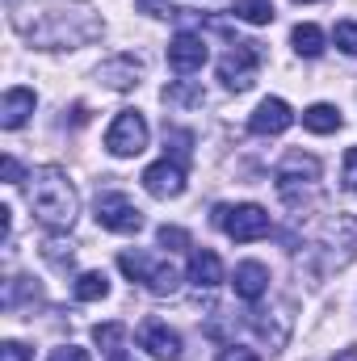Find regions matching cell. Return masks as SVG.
Instances as JSON below:
<instances>
[{
  "label": "cell",
  "instance_id": "obj_26",
  "mask_svg": "<svg viewBox=\"0 0 357 361\" xmlns=\"http://www.w3.org/2000/svg\"><path fill=\"white\" fill-rule=\"evenodd\" d=\"M341 185H345L349 193H357V147H349V152H345V169H341Z\"/></svg>",
  "mask_w": 357,
  "mask_h": 361
},
{
  "label": "cell",
  "instance_id": "obj_13",
  "mask_svg": "<svg viewBox=\"0 0 357 361\" xmlns=\"http://www.w3.org/2000/svg\"><path fill=\"white\" fill-rule=\"evenodd\" d=\"M290 122H294V109H290L282 97H265V101L253 109L248 130H253V135H282Z\"/></svg>",
  "mask_w": 357,
  "mask_h": 361
},
{
  "label": "cell",
  "instance_id": "obj_29",
  "mask_svg": "<svg viewBox=\"0 0 357 361\" xmlns=\"http://www.w3.org/2000/svg\"><path fill=\"white\" fill-rule=\"evenodd\" d=\"M0 361H30V349L21 341H4L0 345Z\"/></svg>",
  "mask_w": 357,
  "mask_h": 361
},
{
  "label": "cell",
  "instance_id": "obj_32",
  "mask_svg": "<svg viewBox=\"0 0 357 361\" xmlns=\"http://www.w3.org/2000/svg\"><path fill=\"white\" fill-rule=\"evenodd\" d=\"M332 361H357V345H349V349H341V353H337Z\"/></svg>",
  "mask_w": 357,
  "mask_h": 361
},
{
  "label": "cell",
  "instance_id": "obj_28",
  "mask_svg": "<svg viewBox=\"0 0 357 361\" xmlns=\"http://www.w3.org/2000/svg\"><path fill=\"white\" fill-rule=\"evenodd\" d=\"M0 173H4V180H8V185H25V169H21L13 156H4V160H0Z\"/></svg>",
  "mask_w": 357,
  "mask_h": 361
},
{
  "label": "cell",
  "instance_id": "obj_8",
  "mask_svg": "<svg viewBox=\"0 0 357 361\" xmlns=\"http://www.w3.org/2000/svg\"><path fill=\"white\" fill-rule=\"evenodd\" d=\"M147 135H152L147 130V118L139 109H122L109 122V130H105V152L118 156V160H131V156H139L147 147Z\"/></svg>",
  "mask_w": 357,
  "mask_h": 361
},
{
  "label": "cell",
  "instance_id": "obj_19",
  "mask_svg": "<svg viewBox=\"0 0 357 361\" xmlns=\"http://www.w3.org/2000/svg\"><path fill=\"white\" fill-rule=\"evenodd\" d=\"M290 47H294V55H303V59H320V55H324V30L311 25V21H303V25H294Z\"/></svg>",
  "mask_w": 357,
  "mask_h": 361
},
{
  "label": "cell",
  "instance_id": "obj_5",
  "mask_svg": "<svg viewBox=\"0 0 357 361\" xmlns=\"http://www.w3.org/2000/svg\"><path fill=\"white\" fill-rule=\"evenodd\" d=\"M118 269L126 273L131 281H139L147 294H156V298L177 294V286H181V273L173 269V261H156L147 252H122L118 257Z\"/></svg>",
  "mask_w": 357,
  "mask_h": 361
},
{
  "label": "cell",
  "instance_id": "obj_2",
  "mask_svg": "<svg viewBox=\"0 0 357 361\" xmlns=\"http://www.w3.org/2000/svg\"><path fill=\"white\" fill-rule=\"evenodd\" d=\"M34 47H42V51H76L80 42H89L101 34V25H97V17H92L85 4H63V8H42L38 17H34V25H17Z\"/></svg>",
  "mask_w": 357,
  "mask_h": 361
},
{
  "label": "cell",
  "instance_id": "obj_4",
  "mask_svg": "<svg viewBox=\"0 0 357 361\" xmlns=\"http://www.w3.org/2000/svg\"><path fill=\"white\" fill-rule=\"evenodd\" d=\"M273 180H277L282 202L298 210V206L315 193V180H320V160H315V156H303V152H290V156L277 164Z\"/></svg>",
  "mask_w": 357,
  "mask_h": 361
},
{
  "label": "cell",
  "instance_id": "obj_25",
  "mask_svg": "<svg viewBox=\"0 0 357 361\" xmlns=\"http://www.w3.org/2000/svg\"><path fill=\"white\" fill-rule=\"evenodd\" d=\"M160 248H169V252H181V248H189V231H181V227H160Z\"/></svg>",
  "mask_w": 357,
  "mask_h": 361
},
{
  "label": "cell",
  "instance_id": "obj_12",
  "mask_svg": "<svg viewBox=\"0 0 357 361\" xmlns=\"http://www.w3.org/2000/svg\"><path fill=\"white\" fill-rule=\"evenodd\" d=\"M139 349H147L156 361H177L181 357V336L169 328V324L147 319V324L139 328Z\"/></svg>",
  "mask_w": 357,
  "mask_h": 361
},
{
  "label": "cell",
  "instance_id": "obj_18",
  "mask_svg": "<svg viewBox=\"0 0 357 361\" xmlns=\"http://www.w3.org/2000/svg\"><path fill=\"white\" fill-rule=\"evenodd\" d=\"M341 109L337 105H328V101H315L311 109H303V126L311 130V135H337L341 130Z\"/></svg>",
  "mask_w": 357,
  "mask_h": 361
},
{
  "label": "cell",
  "instance_id": "obj_10",
  "mask_svg": "<svg viewBox=\"0 0 357 361\" xmlns=\"http://www.w3.org/2000/svg\"><path fill=\"white\" fill-rule=\"evenodd\" d=\"M139 180H143V189H147L152 197H160V202L181 197V193H185V164H181V160H173V156H164V160L147 164Z\"/></svg>",
  "mask_w": 357,
  "mask_h": 361
},
{
  "label": "cell",
  "instance_id": "obj_6",
  "mask_svg": "<svg viewBox=\"0 0 357 361\" xmlns=\"http://www.w3.org/2000/svg\"><path fill=\"white\" fill-rule=\"evenodd\" d=\"M214 223L236 240V244H253V240H265L273 219H269L265 206L257 202H240V206H219L214 210Z\"/></svg>",
  "mask_w": 357,
  "mask_h": 361
},
{
  "label": "cell",
  "instance_id": "obj_30",
  "mask_svg": "<svg viewBox=\"0 0 357 361\" xmlns=\"http://www.w3.org/2000/svg\"><path fill=\"white\" fill-rule=\"evenodd\" d=\"M47 361H89V353L76 349V345H59V349H51V357Z\"/></svg>",
  "mask_w": 357,
  "mask_h": 361
},
{
  "label": "cell",
  "instance_id": "obj_27",
  "mask_svg": "<svg viewBox=\"0 0 357 361\" xmlns=\"http://www.w3.org/2000/svg\"><path fill=\"white\" fill-rule=\"evenodd\" d=\"M214 361H261V357H257L253 349H244V345H223Z\"/></svg>",
  "mask_w": 357,
  "mask_h": 361
},
{
  "label": "cell",
  "instance_id": "obj_7",
  "mask_svg": "<svg viewBox=\"0 0 357 361\" xmlns=\"http://www.w3.org/2000/svg\"><path fill=\"white\" fill-rule=\"evenodd\" d=\"M265 63V51L261 42H231V51L219 59V80L231 92H248L257 85V72Z\"/></svg>",
  "mask_w": 357,
  "mask_h": 361
},
{
  "label": "cell",
  "instance_id": "obj_31",
  "mask_svg": "<svg viewBox=\"0 0 357 361\" xmlns=\"http://www.w3.org/2000/svg\"><path fill=\"white\" fill-rule=\"evenodd\" d=\"M139 8L152 13V17H169L173 13V0H139Z\"/></svg>",
  "mask_w": 357,
  "mask_h": 361
},
{
  "label": "cell",
  "instance_id": "obj_17",
  "mask_svg": "<svg viewBox=\"0 0 357 361\" xmlns=\"http://www.w3.org/2000/svg\"><path fill=\"white\" fill-rule=\"evenodd\" d=\"M189 281H193L198 290L223 286V261H219L210 248H193V252H189Z\"/></svg>",
  "mask_w": 357,
  "mask_h": 361
},
{
  "label": "cell",
  "instance_id": "obj_14",
  "mask_svg": "<svg viewBox=\"0 0 357 361\" xmlns=\"http://www.w3.org/2000/svg\"><path fill=\"white\" fill-rule=\"evenodd\" d=\"M231 286H236V298L244 302H261L269 294V269L261 261H240L236 273H231Z\"/></svg>",
  "mask_w": 357,
  "mask_h": 361
},
{
  "label": "cell",
  "instance_id": "obj_11",
  "mask_svg": "<svg viewBox=\"0 0 357 361\" xmlns=\"http://www.w3.org/2000/svg\"><path fill=\"white\" fill-rule=\"evenodd\" d=\"M206 59H210L206 38H202V34H193V30H181L177 38L169 42V68H173V72H181V76L202 72V68H206Z\"/></svg>",
  "mask_w": 357,
  "mask_h": 361
},
{
  "label": "cell",
  "instance_id": "obj_33",
  "mask_svg": "<svg viewBox=\"0 0 357 361\" xmlns=\"http://www.w3.org/2000/svg\"><path fill=\"white\" fill-rule=\"evenodd\" d=\"M109 361H139V357H135V353H122V349H118V353H109Z\"/></svg>",
  "mask_w": 357,
  "mask_h": 361
},
{
  "label": "cell",
  "instance_id": "obj_34",
  "mask_svg": "<svg viewBox=\"0 0 357 361\" xmlns=\"http://www.w3.org/2000/svg\"><path fill=\"white\" fill-rule=\"evenodd\" d=\"M294 4H320V0H294Z\"/></svg>",
  "mask_w": 357,
  "mask_h": 361
},
{
  "label": "cell",
  "instance_id": "obj_20",
  "mask_svg": "<svg viewBox=\"0 0 357 361\" xmlns=\"http://www.w3.org/2000/svg\"><path fill=\"white\" fill-rule=\"evenodd\" d=\"M72 294H76V302H101L105 294H109V277L101 269H89L76 277V286H72Z\"/></svg>",
  "mask_w": 357,
  "mask_h": 361
},
{
  "label": "cell",
  "instance_id": "obj_3",
  "mask_svg": "<svg viewBox=\"0 0 357 361\" xmlns=\"http://www.w3.org/2000/svg\"><path fill=\"white\" fill-rule=\"evenodd\" d=\"M303 261L311 265V277H328V273H341L345 265L357 261V219L353 214H332L315 240L307 244Z\"/></svg>",
  "mask_w": 357,
  "mask_h": 361
},
{
  "label": "cell",
  "instance_id": "obj_16",
  "mask_svg": "<svg viewBox=\"0 0 357 361\" xmlns=\"http://www.w3.org/2000/svg\"><path fill=\"white\" fill-rule=\"evenodd\" d=\"M139 76H143V63L139 59H131V55H122V59H109V63H101L97 68V80H105L109 89L126 92L139 85Z\"/></svg>",
  "mask_w": 357,
  "mask_h": 361
},
{
  "label": "cell",
  "instance_id": "obj_24",
  "mask_svg": "<svg viewBox=\"0 0 357 361\" xmlns=\"http://www.w3.org/2000/svg\"><path fill=\"white\" fill-rule=\"evenodd\" d=\"M332 42H337V51H345V55H353L357 59V21H337Z\"/></svg>",
  "mask_w": 357,
  "mask_h": 361
},
{
  "label": "cell",
  "instance_id": "obj_9",
  "mask_svg": "<svg viewBox=\"0 0 357 361\" xmlns=\"http://www.w3.org/2000/svg\"><path fill=\"white\" fill-rule=\"evenodd\" d=\"M92 214H97V223H101L105 231H114V235H135V231H143V210H139L126 193H101L97 206H92Z\"/></svg>",
  "mask_w": 357,
  "mask_h": 361
},
{
  "label": "cell",
  "instance_id": "obj_15",
  "mask_svg": "<svg viewBox=\"0 0 357 361\" xmlns=\"http://www.w3.org/2000/svg\"><path fill=\"white\" fill-rule=\"evenodd\" d=\"M38 109V97H34V89H8L4 92V101H0V126L4 130H17V126H25L30 122V114Z\"/></svg>",
  "mask_w": 357,
  "mask_h": 361
},
{
  "label": "cell",
  "instance_id": "obj_23",
  "mask_svg": "<svg viewBox=\"0 0 357 361\" xmlns=\"http://www.w3.org/2000/svg\"><path fill=\"white\" fill-rule=\"evenodd\" d=\"M122 336H126V328H122V324H97V328H92V341H97V349H109V353H118Z\"/></svg>",
  "mask_w": 357,
  "mask_h": 361
},
{
  "label": "cell",
  "instance_id": "obj_21",
  "mask_svg": "<svg viewBox=\"0 0 357 361\" xmlns=\"http://www.w3.org/2000/svg\"><path fill=\"white\" fill-rule=\"evenodd\" d=\"M231 13H236V21H248V25H269L277 17L273 0H231Z\"/></svg>",
  "mask_w": 357,
  "mask_h": 361
},
{
  "label": "cell",
  "instance_id": "obj_22",
  "mask_svg": "<svg viewBox=\"0 0 357 361\" xmlns=\"http://www.w3.org/2000/svg\"><path fill=\"white\" fill-rule=\"evenodd\" d=\"M164 101H169V105H202V101H206V89H202V85H189V80H173V85L164 89Z\"/></svg>",
  "mask_w": 357,
  "mask_h": 361
},
{
  "label": "cell",
  "instance_id": "obj_1",
  "mask_svg": "<svg viewBox=\"0 0 357 361\" xmlns=\"http://www.w3.org/2000/svg\"><path fill=\"white\" fill-rule=\"evenodd\" d=\"M25 197H30V210L34 219L47 227V231H68L80 214V193L72 177L55 164H42L25 177Z\"/></svg>",
  "mask_w": 357,
  "mask_h": 361
}]
</instances>
